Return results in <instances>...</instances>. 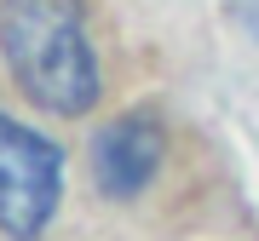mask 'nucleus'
Instances as JSON below:
<instances>
[{
	"mask_svg": "<svg viewBox=\"0 0 259 241\" xmlns=\"http://www.w3.org/2000/svg\"><path fill=\"white\" fill-rule=\"evenodd\" d=\"M0 57L52 115H87L98 103V57L81 0H0Z\"/></svg>",
	"mask_w": 259,
	"mask_h": 241,
	"instance_id": "nucleus-1",
	"label": "nucleus"
},
{
	"mask_svg": "<svg viewBox=\"0 0 259 241\" xmlns=\"http://www.w3.org/2000/svg\"><path fill=\"white\" fill-rule=\"evenodd\" d=\"M58 184H64L58 149L0 115V235L35 241L58 213Z\"/></svg>",
	"mask_w": 259,
	"mask_h": 241,
	"instance_id": "nucleus-2",
	"label": "nucleus"
},
{
	"mask_svg": "<svg viewBox=\"0 0 259 241\" xmlns=\"http://www.w3.org/2000/svg\"><path fill=\"white\" fill-rule=\"evenodd\" d=\"M161 149H167L161 120H150V115L110 120L93 138V172H98L104 195H139L156 178V167H161Z\"/></svg>",
	"mask_w": 259,
	"mask_h": 241,
	"instance_id": "nucleus-3",
	"label": "nucleus"
}]
</instances>
